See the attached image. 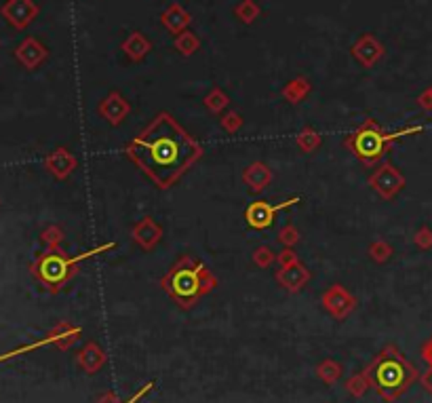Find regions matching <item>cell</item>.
<instances>
[{
  "label": "cell",
  "mask_w": 432,
  "mask_h": 403,
  "mask_svg": "<svg viewBox=\"0 0 432 403\" xmlns=\"http://www.w3.org/2000/svg\"><path fill=\"white\" fill-rule=\"evenodd\" d=\"M243 125H245V118H243V114L237 112V110H226L224 114H220V127H222L226 133H230V136L239 133V131L243 129Z\"/></svg>",
  "instance_id": "25"
},
{
  "label": "cell",
  "mask_w": 432,
  "mask_h": 403,
  "mask_svg": "<svg viewBox=\"0 0 432 403\" xmlns=\"http://www.w3.org/2000/svg\"><path fill=\"white\" fill-rule=\"evenodd\" d=\"M276 262H278V266H291V264H297L302 260H300V255H297V251L293 247H283L276 253Z\"/></svg>",
  "instance_id": "31"
},
{
  "label": "cell",
  "mask_w": 432,
  "mask_h": 403,
  "mask_svg": "<svg viewBox=\"0 0 432 403\" xmlns=\"http://www.w3.org/2000/svg\"><path fill=\"white\" fill-rule=\"evenodd\" d=\"M310 93H312V82L308 81L306 77H295V79H291V81L283 87V91H280L283 99H285L287 104H291V106L302 104Z\"/></svg>",
  "instance_id": "19"
},
{
  "label": "cell",
  "mask_w": 432,
  "mask_h": 403,
  "mask_svg": "<svg viewBox=\"0 0 432 403\" xmlns=\"http://www.w3.org/2000/svg\"><path fill=\"white\" fill-rule=\"evenodd\" d=\"M414 245L422 251H428L432 249V231L428 226H420L414 235Z\"/></svg>",
  "instance_id": "30"
},
{
  "label": "cell",
  "mask_w": 432,
  "mask_h": 403,
  "mask_svg": "<svg viewBox=\"0 0 432 403\" xmlns=\"http://www.w3.org/2000/svg\"><path fill=\"white\" fill-rule=\"evenodd\" d=\"M173 47H175V51L181 53L183 57H192V55L200 49V38L196 36V32L186 30V32H181V34L175 36Z\"/></svg>",
  "instance_id": "22"
},
{
  "label": "cell",
  "mask_w": 432,
  "mask_h": 403,
  "mask_svg": "<svg viewBox=\"0 0 432 403\" xmlns=\"http://www.w3.org/2000/svg\"><path fill=\"white\" fill-rule=\"evenodd\" d=\"M47 169L57 177V180H66L72 175V171L76 169V157L68 150V148H55L49 157H47Z\"/></svg>",
  "instance_id": "15"
},
{
  "label": "cell",
  "mask_w": 432,
  "mask_h": 403,
  "mask_svg": "<svg viewBox=\"0 0 432 403\" xmlns=\"http://www.w3.org/2000/svg\"><path fill=\"white\" fill-rule=\"evenodd\" d=\"M203 153L200 142L165 110L125 146V157L159 190L173 188L203 159Z\"/></svg>",
  "instance_id": "1"
},
{
  "label": "cell",
  "mask_w": 432,
  "mask_h": 403,
  "mask_svg": "<svg viewBox=\"0 0 432 403\" xmlns=\"http://www.w3.org/2000/svg\"><path fill=\"white\" fill-rule=\"evenodd\" d=\"M338 374H340V372H338V365L334 368L331 363H329V365H325V370H323V376H325L327 380H334V378H338Z\"/></svg>",
  "instance_id": "33"
},
{
  "label": "cell",
  "mask_w": 432,
  "mask_h": 403,
  "mask_svg": "<svg viewBox=\"0 0 432 403\" xmlns=\"http://www.w3.org/2000/svg\"><path fill=\"white\" fill-rule=\"evenodd\" d=\"M274 279H276V283H278L283 289L295 294V292L304 289V287L310 283L312 272H310L302 262H297V264H291V266H280V268L276 270Z\"/></svg>",
  "instance_id": "13"
},
{
  "label": "cell",
  "mask_w": 432,
  "mask_h": 403,
  "mask_svg": "<svg viewBox=\"0 0 432 403\" xmlns=\"http://www.w3.org/2000/svg\"><path fill=\"white\" fill-rule=\"evenodd\" d=\"M422 385H424V389L432 395V365L428 368V372H424V376H422Z\"/></svg>",
  "instance_id": "34"
},
{
  "label": "cell",
  "mask_w": 432,
  "mask_h": 403,
  "mask_svg": "<svg viewBox=\"0 0 432 403\" xmlns=\"http://www.w3.org/2000/svg\"><path fill=\"white\" fill-rule=\"evenodd\" d=\"M15 57H17V62H19L23 68L34 70V68H38V66L49 57V51H47V47H45L38 38L28 36V38H23V43L15 49Z\"/></svg>",
  "instance_id": "14"
},
{
  "label": "cell",
  "mask_w": 432,
  "mask_h": 403,
  "mask_svg": "<svg viewBox=\"0 0 432 403\" xmlns=\"http://www.w3.org/2000/svg\"><path fill=\"white\" fill-rule=\"evenodd\" d=\"M131 239L137 243L144 251H152L159 243L163 241V226L154 218L146 216L133 224Z\"/></svg>",
  "instance_id": "12"
},
{
  "label": "cell",
  "mask_w": 432,
  "mask_h": 403,
  "mask_svg": "<svg viewBox=\"0 0 432 403\" xmlns=\"http://www.w3.org/2000/svg\"><path fill=\"white\" fill-rule=\"evenodd\" d=\"M120 51L127 55L129 62H135V64H137V62H144L146 55L152 51V40H148L144 32L135 30V32H131V34L120 43Z\"/></svg>",
  "instance_id": "17"
},
{
  "label": "cell",
  "mask_w": 432,
  "mask_h": 403,
  "mask_svg": "<svg viewBox=\"0 0 432 403\" xmlns=\"http://www.w3.org/2000/svg\"><path fill=\"white\" fill-rule=\"evenodd\" d=\"M367 253H369V258H371L375 264H386V262L392 258L394 249H392V245L388 241L375 239V241H371V245L367 247Z\"/></svg>",
  "instance_id": "24"
},
{
  "label": "cell",
  "mask_w": 432,
  "mask_h": 403,
  "mask_svg": "<svg viewBox=\"0 0 432 403\" xmlns=\"http://www.w3.org/2000/svg\"><path fill=\"white\" fill-rule=\"evenodd\" d=\"M217 277L200 260L188 253L179 255L161 279L163 292H167L173 302L183 311L194 309L200 298H205L217 287Z\"/></svg>",
  "instance_id": "2"
},
{
  "label": "cell",
  "mask_w": 432,
  "mask_h": 403,
  "mask_svg": "<svg viewBox=\"0 0 432 403\" xmlns=\"http://www.w3.org/2000/svg\"><path fill=\"white\" fill-rule=\"evenodd\" d=\"M101 361H103V355H101V350H99L95 344H89L85 348V353H81V363L85 365L86 370H95V368H99Z\"/></svg>",
  "instance_id": "28"
},
{
  "label": "cell",
  "mask_w": 432,
  "mask_h": 403,
  "mask_svg": "<svg viewBox=\"0 0 432 403\" xmlns=\"http://www.w3.org/2000/svg\"><path fill=\"white\" fill-rule=\"evenodd\" d=\"M251 260L258 268H270L274 262H276V253L270 249V245H259L254 249L251 253Z\"/></svg>",
  "instance_id": "26"
},
{
  "label": "cell",
  "mask_w": 432,
  "mask_h": 403,
  "mask_svg": "<svg viewBox=\"0 0 432 403\" xmlns=\"http://www.w3.org/2000/svg\"><path fill=\"white\" fill-rule=\"evenodd\" d=\"M300 239H302V235L293 224H285L276 235V241L280 243L283 247H295L300 243Z\"/></svg>",
  "instance_id": "27"
},
{
  "label": "cell",
  "mask_w": 432,
  "mask_h": 403,
  "mask_svg": "<svg viewBox=\"0 0 432 403\" xmlns=\"http://www.w3.org/2000/svg\"><path fill=\"white\" fill-rule=\"evenodd\" d=\"M405 184H407L405 175L390 161H382L380 165H375V169L369 175V186L384 201H392L405 188Z\"/></svg>",
  "instance_id": "7"
},
{
  "label": "cell",
  "mask_w": 432,
  "mask_h": 403,
  "mask_svg": "<svg viewBox=\"0 0 432 403\" xmlns=\"http://www.w3.org/2000/svg\"><path fill=\"white\" fill-rule=\"evenodd\" d=\"M350 53L363 68H373L384 57L386 49L373 34L365 32L354 40V45L350 47Z\"/></svg>",
  "instance_id": "10"
},
{
  "label": "cell",
  "mask_w": 432,
  "mask_h": 403,
  "mask_svg": "<svg viewBox=\"0 0 432 403\" xmlns=\"http://www.w3.org/2000/svg\"><path fill=\"white\" fill-rule=\"evenodd\" d=\"M297 203H302V197H297V194H293V197H289V199H285V201H280V203L254 201V203L245 209V222H247V226L254 228V231H266V228H270V226L274 224L278 211L289 209V207H293V205H297Z\"/></svg>",
  "instance_id": "6"
},
{
  "label": "cell",
  "mask_w": 432,
  "mask_h": 403,
  "mask_svg": "<svg viewBox=\"0 0 432 403\" xmlns=\"http://www.w3.org/2000/svg\"><path fill=\"white\" fill-rule=\"evenodd\" d=\"M40 239L47 245V249H55V247H59V243L64 241V231L59 226H49L47 231H42Z\"/></svg>",
  "instance_id": "29"
},
{
  "label": "cell",
  "mask_w": 432,
  "mask_h": 403,
  "mask_svg": "<svg viewBox=\"0 0 432 403\" xmlns=\"http://www.w3.org/2000/svg\"><path fill=\"white\" fill-rule=\"evenodd\" d=\"M97 112H99V116H101L108 125L118 127V125H123L125 118L131 114V104H129V99H127L120 91H110V93L99 101Z\"/></svg>",
  "instance_id": "9"
},
{
  "label": "cell",
  "mask_w": 432,
  "mask_h": 403,
  "mask_svg": "<svg viewBox=\"0 0 432 403\" xmlns=\"http://www.w3.org/2000/svg\"><path fill=\"white\" fill-rule=\"evenodd\" d=\"M369 378L382 397L394 399L414 382L416 370L397 348L388 346L369 368Z\"/></svg>",
  "instance_id": "5"
},
{
  "label": "cell",
  "mask_w": 432,
  "mask_h": 403,
  "mask_svg": "<svg viewBox=\"0 0 432 403\" xmlns=\"http://www.w3.org/2000/svg\"><path fill=\"white\" fill-rule=\"evenodd\" d=\"M321 304L325 307V311L329 315H334L336 319H346L354 309H356V298L346 289L344 285L336 283L329 285L323 296H321Z\"/></svg>",
  "instance_id": "8"
},
{
  "label": "cell",
  "mask_w": 432,
  "mask_h": 403,
  "mask_svg": "<svg viewBox=\"0 0 432 403\" xmlns=\"http://www.w3.org/2000/svg\"><path fill=\"white\" fill-rule=\"evenodd\" d=\"M422 131H424L422 125H414V127H405V129L386 133L375 118H365L352 133L346 136L344 148L365 167H375L382 162L386 153H390V148L397 140H401L405 136L422 133Z\"/></svg>",
  "instance_id": "3"
},
{
  "label": "cell",
  "mask_w": 432,
  "mask_h": 403,
  "mask_svg": "<svg viewBox=\"0 0 432 403\" xmlns=\"http://www.w3.org/2000/svg\"><path fill=\"white\" fill-rule=\"evenodd\" d=\"M116 243H103L99 247H93L85 253H79V255H68L62 247H55V249H47L42 251L36 262L32 264V275L51 292V294H57L62 292L79 272V266L99 255V253H106L110 249H114Z\"/></svg>",
  "instance_id": "4"
},
{
  "label": "cell",
  "mask_w": 432,
  "mask_h": 403,
  "mask_svg": "<svg viewBox=\"0 0 432 403\" xmlns=\"http://www.w3.org/2000/svg\"><path fill=\"white\" fill-rule=\"evenodd\" d=\"M234 15L239 17V21L251 26L259 15H261V6H259L256 0H241V2L234 6Z\"/></svg>",
  "instance_id": "23"
},
{
  "label": "cell",
  "mask_w": 432,
  "mask_h": 403,
  "mask_svg": "<svg viewBox=\"0 0 432 403\" xmlns=\"http://www.w3.org/2000/svg\"><path fill=\"white\" fill-rule=\"evenodd\" d=\"M243 182L251 192H263L272 182V169L261 161L251 162L243 169Z\"/></svg>",
  "instance_id": "18"
},
{
  "label": "cell",
  "mask_w": 432,
  "mask_h": 403,
  "mask_svg": "<svg viewBox=\"0 0 432 403\" xmlns=\"http://www.w3.org/2000/svg\"><path fill=\"white\" fill-rule=\"evenodd\" d=\"M203 104H205V108L211 112V114H224L226 110H228V106H230V97H228V93L222 89V87H213L205 97H203Z\"/></svg>",
  "instance_id": "20"
},
{
  "label": "cell",
  "mask_w": 432,
  "mask_h": 403,
  "mask_svg": "<svg viewBox=\"0 0 432 403\" xmlns=\"http://www.w3.org/2000/svg\"><path fill=\"white\" fill-rule=\"evenodd\" d=\"M161 23H163V28L167 30V32H171V34H181V32H186L188 28H190V23H192V15L179 4V2H173V4H169L163 13H161Z\"/></svg>",
  "instance_id": "16"
},
{
  "label": "cell",
  "mask_w": 432,
  "mask_h": 403,
  "mask_svg": "<svg viewBox=\"0 0 432 403\" xmlns=\"http://www.w3.org/2000/svg\"><path fill=\"white\" fill-rule=\"evenodd\" d=\"M416 104L422 108V110H426V112H432V84L428 87V89H424L418 97H416Z\"/></svg>",
  "instance_id": "32"
},
{
  "label": "cell",
  "mask_w": 432,
  "mask_h": 403,
  "mask_svg": "<svg viewBox=\"0 0 432 403\" xmlns=\"http://www.w3.org/2000/svg\"><path fill=\"white\" fill-rule=\"evenodd\" d=\"M422 355H424V359H426V361H428V363L432 365V338L428 340V342H426V344H424V348H422Z\"/></svg>",
  "instance_id": "35"
},
{
  "label": "cell",
  "mask_w": 432,
  "mask_h": 403,
  "mask_svg": "<svg viewBox=\"0 0 432 403\" xmlns=\"http://www.w3.org/2000/svg\"><path fill=\"white\" fill-rule=\"evenodd\" d=\"M295 144H297V148L302 150V153H306V155H312L314 150H319L321 148V144H323V138H321V133L314 129V127H304L297 136H295Z\"/></svg>",
  "instance_id": "21"
},
{
  "label": "cell",
  "mask_w": 432,
  "mask_h": 403,
  "mask_svg": "<svg viewBox=\"0 0 432 403\" xmlns=\"http://www.w3.org/2000/svg\"><path fill=\"white\" fill-rule=\"evenodd\" d=\"M38 11L40 9L34 0H6L0 9L2 17L17 30L28 28L36 19Z\"/></svg>",
  "instance_id": "11"
}]
</instances>
